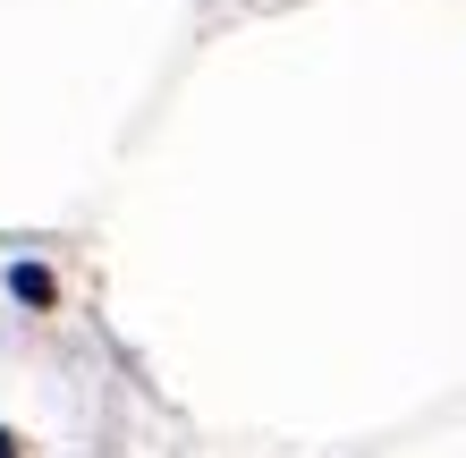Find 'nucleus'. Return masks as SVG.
I'll list each match as a JSON object with an SVG mask.
<instances>
[{"instance_id": "f257e3e1", "label": "nucleus", "mask_w": 466, "mask_h": 458, "mask_svg": "<svg viewBox=\"0 0 466 458\" xmlns=\"http://www.w3.org/2000/svg\"><path fill=\"white\" fill-rule=\"evenodd\" d=\"M0 280H9V298H17V306H35V314H51V298H60V289H51V263H25V255H17Z\"/></svg>"}, {"instance_id": "f03ea898", "label": "nucleus", "mask_w": 466, "mask_h": 458, "mask_svg": "<svg viewBox=\"0 0 466 458\" xmlns=\"http://www.w3.org/2000/svg\"><path fill=\"white\" fill-rule=\"evenodd\" d=\"M0 458H17V442H9V433H0Z\"/></svg>"}]
</instances>
